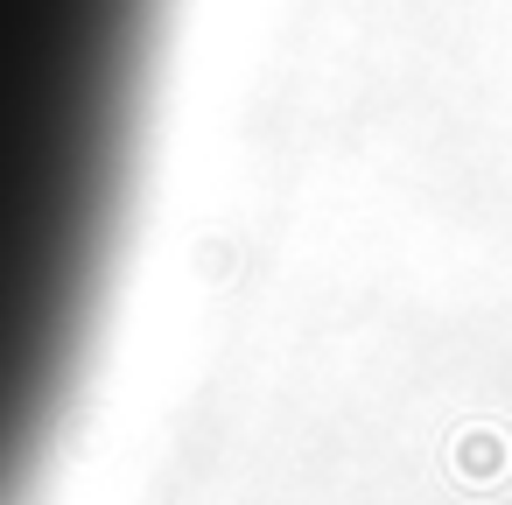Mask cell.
<instances>
[{
    "instance_id": "obj_1",
    "label": "cell",
    "mask_w": 512,
    "mask_h": 505,
    "mask_svg": "<svg viewBox=\"0 0 512 505\" xmlns=\"http://www.w3.org/2000/svg\"><path fill=\"white\" fill-rule=\"evenodd\" d=\"M162 0H0V505L99 323Z\"/></svg>"
}]
</instances>
